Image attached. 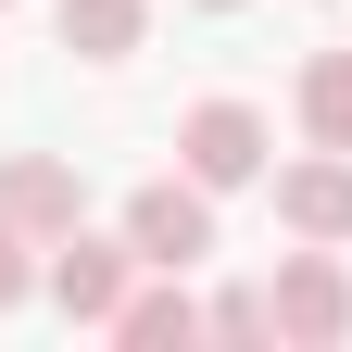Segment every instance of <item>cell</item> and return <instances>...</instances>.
<instances>
[{
	"label": "cell",
	"instance_id": "cell-1",
	"mask_svg": "<svg viewBox=\"0 0 352 352\" xmlns=\"http://www.w3.org/2000/svg\"><path fill=\"white\" fill-rule=\"evenodd\" d=\"M264 315H277L289 352H340V340H352V264H340L327 239H302L277 277H264Z\"/></svg>",
	"mask_w": 352,
	"mask_h": 352
},
{
	"label": "cell",
	"instance_id": "cell-2",
	"mask_svg": "<svg viewBox=\"0 0 352 352\" xmlns=\"http://www.w3.org/2000/svg\"><path fill=\"white\" fill-rule=\"evenodd\" d=\"M126 252H139V264H164V277L214 264V189H201L189 164H176V176H151V189H126Z\"/></svg>",
	"mask_w": 352,
	"mask_h": 352
},
{
	"label": "cell",
	"instance_id": "cell-3",
	"mask_svg": "<svg viewBox=\"0 0 352 352\" xmlns=\"http://www.w3.org/2000/svg\"><path fill=\"white\" fill-rule=\"evenodd\" d=\"M38 289H51L76 327H101V340H113V302L139 289V252H126V227H113V239L63 227V239H51V264H38Z\"/></svg>",
	"mask_w": 352,
	"mask_h": 352
},
{
	"label": "cell",
	"instance_id": "cell-4",
	"mask_svg": "<svg viewBox=\"0 0 352 352\" xmlns=\"http://www.w3.org/2000/svg\"><path fill=\"white\" fill-rule=\"evenodd\" d=\"M264 151H277V139H264V113H252V101H189V126H176V164H189L214 201H227V189H252V176H264Z\"/></svg>",
	"mask_w": 352,
	"mask_h": 352
},
{
	"label": "cell",
	"instance_id": "cell-5",
	"mask_svg": "<svg viewBox=\"0 0 352 352\" xmlns=\"http://www.w3.org/2000/svg\"><path fill=\"white\" fill-rule=\"evenodd\" d=\"M277 227L289 239H352V151H302V164H277Z\"/></svg>",
	"mask_w": 352,
	"mask_h": 352
},
{
	"label": "cell",
	"instance_id": "cell-6",
	"mask_svg": "<svg viewBox=\"0 0 352 352\" xmlns=\"http://www.w3.org/2000/svg\"><path fill=\"white\" fill-rule=\"evenodd\" d=\"M0 214H13L25 239H63V227H88V189H76V164L13 151V164H0Z\"/></svg>",
	"mask_w": 352,
	"mask_h": 352
},
{
	"label": "cell",
	"instance_id": "cell-7",
	"mask_svg": "<svg viewBox=\"0 0 352 352\" xmlns=\"http://www.w3.org/2000/svg\"><path fill=\"white\" fill-rule=\"evenodd\" d=\"M113 340H126V352H189V340H201V302H189V277L139 264V289L113 302Z\"/></svg>",
	"mask_w": 352,
	"mask_h": 352
},
{
	"label": "cell",
	"instance_id": "cell-8",
	"mask_svg": "<svg viewBox=\"0 0 352 352\" xmlns=\"http://www.w3.org/2000/svg\"><path fill=\"white\" fill-rule=\"evenodd\" d=\"M51 25H63L76 63H126V51L151 38V0H51Z\"/></svg>",
	"mask_w": 352,
	"mask_h": 352
},
{
	"label": "cell",
	"instance_id": "cell-9",
	"mask_svg": "<svg viewBox=\"0 0 352 352\" xmlns=\"http://www.w3.org/2000/svg\"><path fill=\"white\" fill-rule=\"evenodd\" d=\"M302 139H315V151H352V51H315V63H302Z\"/></svg>",
	"mask_w": 352,
	"mask_h": 352
},
{
	"label": "cell",
	"instance_id": "cell-10",
	"mask_svg": "<svg viewBox=\"0 0 352 352\" xmlns=\"http://www.w3.org/2000/svg\"><path fill=\"white\" fill-rule=\"evenodd\" d=\"M201 340H277L264 289H214V302H201Z\"/></svg>",
	"mask_w": 352,
	"mask_h": 352
},
{
	"label": "cell",
	"instance_id": "cell-11",
	"mask_svg": "<svg viewBox=\"0 0 352 352\" xmlns=\"http://www.w3.org/2000/svg\"><path fill=\"white\" fill-rule=\"evenodd\" d=\"M38 252H51V239H25V227H13V214H0V315H13V302L38 289Z\"/></svg>",
	"mask_w": 352,
	"mask_h": 352
},
{
	"label": "cell",
	"instance_id": "cell-12",
	"mask_svg": "<svg viewBox=\"0 0 352 352\" xmlns=\"http://www.w3.org/2000/svg\"><path fill=\"white\" fill-rule=\"evenodd\" d=\"M201 13H239V0H201Z\"/></svg>",
	"mask_w": 352,
	"mask_h": 352
}]
</instances>
